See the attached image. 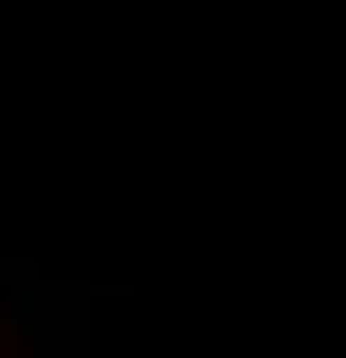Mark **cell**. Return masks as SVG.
Wrapping results in <instances>:
<instances>
[{
    "label": "cell",
    "instance_id": "obj_1",
    "mask_svg": "<svg viewBox=\"0 0 346 358\" xmlns=\"http://www.w3.org/2000/svg\"><path fill=\"white\" fill-rule=\"evenodd\" d=\"M37 358H87V309H74V296L50 309V322H37Z\"/></svg>",
    "mask_w": 346,
    "mask_h": 358
}]
</instances>
